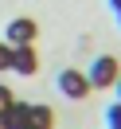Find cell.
<instances>
[{"label":"cell","instance_id":"6da1fadb","mask_svg":"<svg viewBox=\"0 0 121 129\" xmlns=\"http://www.w3.org/2000/svg\"><path fill=\"white\" fill-rule=\"evenodd\" d=\"M117 74H121V63H117L113 55H98L94 63L86 67V82H90V90H113Z\"/></svg>","mask_w":121,"mask_h":129},{"label":"cell","instance_id":"7a4b0ae2","mask_svg":"<svg viewBox=\"0 0 121 129\" xmlns=\"http://www.w3.org/2000/svg\"><path fill=\"white\" fill-rule=\"evenodd\" d=\"M59 94H63V98H70V102H82V98L90 94L86 71H74V67H66V71H59Z\"/></svg>","mask_w":121,"mask_h":129},{"label":"cell","instance_id":"3957f363","mask_svg":"<svg viewBox=\"0 0 121 129\" xmlns=\"http://www.w3.org/2000/svg\"><path fill=\"white\" fill-rule=\"evenodd\" d=\"M35 35H39V27H35V20H27V16L12 20V24L4 27V43H8V47H27V43H35Z\"/></svg>","mask_w":121,"mask_h":129},{"label":"cell","instance_id":"277c9868","mask_svg":"<svg viewBox=\"0 0 121 129\" xmlns=\"http://www.w3.org/2000/svg\"><path fill=\"white\" fill-rule=\"evenodd\" d=\"M12 71L24 74V78H31V74L39 71V55H35L31 43H27V47H12Z\"/></svg>","mask_w":121,"mask_h":129},{"label":"cell","instance_id":"5b68a950","mask_svg":"<svg viewBox=\"0 0 121 129\" xmlns=\"http://www.w3.org/2000/svg\"><path fill=\"white\" fill-rule=\"evenodd\" d=\"M27 110H31V102H12L8 110L0 113V129H27Z\"/></svg>","mask_w":121,"mask_h":129},{"label":"cell","instance_id":"8992f818","mask_svg":"<svg viewBox=\"0 0 121 129\" xmlns=\"http://www.w3.org/2000/svg\"><path fill=\"white\" fill-rule=\"evenodd\" d=\"M27 129H55V110L51 106H31L27 110Z\"/></svg>","mask_w":121,"mask_h":129},{"label":"cell","instance_id":"52a82bcc","mask_svg":"<svg viewBox=\"0 0 121 129\" xmlns=\"http://www.w3.org/2000/svg\"><path fill=\"white\" fill-rule=\"evenodd\" d=\"M105 129H121V102L105 106Z\"/></svg>","mask_w":121,"mask_h":129},{"label":"cell","instance_id":"ba28073f","mask_svg":"<svg viewBox=\"0 0 121 129\" xmlns=\"http://www.w3.org/2000/svg\"><path fill=\"white\" fill-rule=\"evenodd\" d=\"M0 71H12V47L0 39Z\"/></svg>","mask_w":121,"mask_h":129},{"label":"cell","instance_id":"9c48e42d","mask_svg":"<svg viewBox=\"0 0 121 129\" xmlns=\"http://www.w3.org/2000/svg\"><path fill=\"white\" fill-rule=\"evenodd\" d=\"M12 102H16V94H12V90H8V86H0V113L8 110V106H12Z\"/></svg>","mask_w":121,"mask_h":129},{"label":"cell","instance_id":"30bf717a","mask_svg":"<svg viewBox=\"0 0 121 129\" xmlns=\"http://www.w3.org/2000/svg\"><path fill=\"white\" fill-rule=\"evenodd\" d=\"M113 90H117V102H121V74H117V82H113Z\"/></svg>","mask_w":121,"mask_h":129},{"label":"cell","instance_id":"8fae6325","mask_svg":"<svg viewBox=\"0 0 121 129\" xmlns=\"http://www.w3.org/2000/svg\"><path fill=\"white\" fill-rule=\"evenodd\" d=\"M109 8H113V12H121V0H109Z\"/></svg>","mask_w":121,"mask_h":129},{"label":"cell","instance_id":"7c38bea8","mask_svg":"<svg viewBox=\"0 0 121 129\" xmlns=\"http://www.w3.org/2000/svg\"><path fill=\"white\" fill-rule=\"evenodd\" d=\"M117 24H121V12H117Z\"/></svg>","mask_w":121,"mask_h":129}]
</instances>
